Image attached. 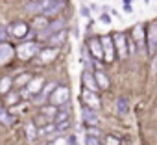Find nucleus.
Here are the masks:
<instances>
[{
	"label": "nucleus",
	"mask_w": 157,
	"mask_h": 145,
	"mask_svg": "<svg viewBox=\"0 0 157 145\" xmlns=\"http://www.w3.org/2000/svg\"><path fill=\"white\" fill-rule=\"evenodd\" d=\"M37 52H39V47H37V43H33V41L21 43L19 48H17V54H19L21 60H30V58H33Z\"/></svg>",
	"instance_id": "nucleus-1"
},
{
	"label": "nucleus",
	"mask_w": 157,
	"mask_h": 145,
	"mask_svg": "<svg viewBox=\"0 0 157 145\" xmlns=\"http://www.w3.org/2000/svg\"><path fill=\"white\" fill-rule=\"evenodd\" d=\"M113 43H115V48L118 50V56L122 60L128 58V54H129V50H128V37L122 32H115L113 34Z\"/></svg>",
	"instance_id": "nucleus-2"
},
{
	"label": "nucleus",
	"mask_w": 157,
	"mask_h": 145,
	"mask_svg": "<svg viewBox=\"0 0 157 145\" xmlns=\"http://www.w3.org/2000/svg\"><path fill=\"white\" fill-rule=\"evenodd\" d=\"M68 99H70V89L68 88H56L54 91H52V95H50V102L54 104V106H59V104H65V102H68Z\"/></svg>",
	"instance_id": "nucleus-3"
},
{
	"label": "nucleus",
	"mask_w": 157,
	"mask_h": 145,
	"mask_svg": "<svg viewBox=\"0 0 157 145\" xmlns=\"http://www.w3.org/2000/svg\"><path fill=\"white\" fill-rule=\"evenodd\" d=\"M82 106H87L91 110H98L100 108V99L94 91H89V89H83L82 91Z\"/></svg>",
	"instance_id": "nucleus-4"
},
{
	"label": "nucleus",
	"mask_w": 157,
	"mask_h": 145,
	"mask_svg": "<svg viewBox=\"0 0 157 145\" xmlns=\"http://www.w3.org/2000/svg\"><path fill=\"white\" fill-rule=\"evenodd\" d=\"M102 41V48H104V60L105 61H113L115 58V43H113V37L111 35H104L100 37Z\"/></svg>",
	"instance_id": "nucleus-5"
},
{
	"label": "nucleus",
	"mask_w": 157,
	"mask_h": 145,
	"mask_svg": "<svg viewBox=\"0 0 157 145\" xmlns=\"http://www.w3.org/2000/svg\"><path fill=\"white\" fill-rule=\"evenodd\" d=\"M148 52L153 56L157 52V24H150L148 28Z\"/></svg>",
	"instance_id": "nucleus-6"
},
{
	"label": "nucleus",
	"mask_w": 157,
	"mask_h": 145,
	"mask_svg": "<svg viewBox=\"0 0 157 145\" xmlns=\"http://www.w3.org/2000/svg\"><path fill=\"white\" fill-rule=\"evenodd\" d=\"M63 6H65L63 0H48V2H46V8H44V11H43V15H44V17L56 15V13H59V11L63 10Z\"/></svg>",
	"instance_id": "nucleus-7"
},
{
	"label": "nucleus",
	"mask_w": 157,
	"mask_h": 145,
	"mask_svg": "<svg viewBox=\"0 0 157 145\" xmlns=\"http://www.w3.org/2000/svg\"><path fill=\"white\" fill-rule=\"evenodd\" d=\"M63 26H65V21H56V23L48 24L43 32H39V37H50V35H54V34L61 32V30H63Z\"/></svg>",
	"instance_id": "nucleus-8"
},
{
	"label": "nucleus",
	"mask_w": 157,
	"mask_h": 145,
	"mask_svg": "<svg viewBox=\"0 0 157 145\" xmlns=\"http://www.w3.org/2000/svg\"><path fill=\"white\" fill-rule=\"evenodd\" d=\"M82 84L85 86V89H89V91H98L100 88H98V84H96V78L91 75L89 71H83V75H82Z\"/></svg>",
	"instance_id": "nucleus-9"
},
{
	"label": "nucleus",
	"mask_w": 157,
	"mask_h": 145,
	"mask_svg": "<svg viewBox=\"0 0 157 145\" xmlns=\"http://www.w3.org/2000/svg\"><path fill=\"white\" fill-rule=\"evenodd\" d=\"M56 56H57V50L56 48H43V50H39V56H37V61L39 63H50V61H54L56 60Z\"/></svg>",
	"instance_id": "nucleus-10"
},
{
	"label": "nucleus",
	"mask_w": 157,
	"mask_h": 145,
	"mask_svg": "<svg viewBox=\"0 0 157 145\" xmlns=\"http://www.w3.org/2000/svg\"><path fill=\"white\" fill-rule=\"evenodd\" d=\"M82 119L85 125H96L98 123V115H96V110H91L87 106H82Z\"/></svg>",
	"instance_id": "nucleus-11"
},
{
	"label": "nucleus",
	"mask_w": 157,
	"mask_h": 145,
	"mask_svg": "<svg viewBox=\"0 0 157 145\" xmlns=\"http://www.w3.org/2000/svg\"><path fill=\"white\" fill-rule=\"evenodd\" d=\"M46 2H48V0H33V2H28L24 8L30 13H43L44 8H46Z\"/></svg>",
	"instance_id": "nucleus-12"
},
{
	"label": "nucleus",
	"mask_w": 157,
	"mask_h": 145,
	"mask_svg": "<svg viewBox=\"0 0 157 145\" xmlns=\"http://www.w3.org/2000/svg\"><path fill=\"white\" fill-rule=\"evenodd\" d=\"M41 84H43V80H41V78H32V80L28 82V86H26V91H22V95L30 97V95H35V93H39V89H41Z\"/></svg>",
	"instance_id": "nucleus-13"
},
{
	"label": "nucleus",
	"mask_w": 157,
	"mask_h": 145,
	"mask_svg": "<svg viewBox=\"0 0 157 145\" xmlns=\"http://www.w3.org/2000/svg\"><path fill=\"white\" fill-rule=\"evenodd\" d=\"M89 48L93 52V58H96V60L104 58V48H102V41L100 39H91L89 41Z\"/></svg>",
	"instance_id": "nucleus-14"
},
{
	"label": "nucleus",
	"mask_w": 157,
	"mask_h": 145,
	"mask_svg": "<svg viewBox=\"0 0 157 145\" xmlns=\"http://www.w3.org/2000/svg\"><path fill=\"white\" fill-rule=\"evenodd\" d=\"M11 56H13V48H11V45H8V43H0V63L8 61Z\"/></svg>",
	"instance_id": "nucleus-15"
},
{
	"label": "nucleus",
	"mask_w": 157,
	"mask_h": 145,
	"mask_svg": "<svg viewBox=\"0 0 157 145\" xmlns=\"http://www.w3.org/2000/svg\"><path fill=\"white\" fill-rule=\"evenodd\" d=\"M10 34L15 35V37H22V35L28 34V26H26L24 23H17V24H13V26L10 28Z\"/></svg>",
	"instance_id": "nucleus-16"
},
{
	"label": "nucleus",
	"mask_w": 157,
	"mask_h": 145,
	"mask_svg": "<svg viewBox=\"0 0 157 145\" xmlns=\"http://www.w3.org/2000/svg\"><path fill=\"white\" fill-rule=\"evenodd\" d=\"M131 39H133L139 47H142V45H144V32H142V24H137V26L133 28V32H131Z\"/></svg>",
	"instance_id": "nucleus-17"
},
{
	"label": "nucleus",
	"mask_w": 157,
	"mask_h": 145,
	"mask_svg": "<svg viewBox=\"0 0 157 145\" xmlns=\"http://www.w3.org/2000/svg\"><path fill=\"white\" fill-rule=\"evenodd\" d=\"M94 78H96L98 88H102V89H107V88H109V78L105 77L104 71H96V72H94Z\"/></svg>",
	"instance_id": "nucleus-18"
},
{
	"label": "nucleus",
	"mask_w": 157,
	"mask_h": 145,
	"mask_svg": "<svg viewBox=\"0 0 157 145\" xmlns=\"http://www.w3.org/2000/svg\"><path fill=\"white\" fill-rule=\"evenodd\" d=\"M65 37H67V32H65V30H61V32H57V34L50 35V37H48V43H50V45H61V43L65 41Z\"/></svg>",
	"instance_id": "nucleus-19"
},
{
	"label": "nucleus",
	"mask_w": 157,
	"mask_h": 145,
	"mask_svg": "<svg viewBox=\"0 0 157 145\" xmlns=\"http://www.w3.org/2000/svg\"><path fill=\"white\" fill-rule=\"evenodd\" d=\"M117 110H118L120 115H126V114H128L129 106H128V99H126V97H120V99H118V102H117Z\"/></svg>",
	"instance_id": "nucleus-20"
},
{
	"label": "nucleus",
	"mask_w": 157,
	"mask_h": 145,
	"mask_svg": "<svg viewBox=\"0 0 157 145\" xmlns=\"http://www.w3.org/2000/svg\"><path fill=\"white\" fill-rule=\"evenodd\" d=\"M33 26L37 28V32H43L46 26H48V23H46V17L43 15V17H37L35 21H33Z\"/></svg>",
	"instance_id": "nucleus-21"
},
{
	"label": "nucleus",
	"mask_w": 157,
	"mask_h": 145,
	"mask_svg": "<svg viewBox=\"0 0 157 145\" xmlns=\"http://www.w3.org/2000/svg\"><path fill=\"white\" fill-rule=\"evenodd\" d=\"M50 145H68V138H65V136H57Z\"/></svg>",
	"instance_id": "nucleus-22"
},
{
	"label": "nucleus",
	"mask_w": 157,
	"mask_h": 145,
	"mask_svg": "<svg viewBox=\"0 0 157 145\" xmlns=\"http://www.w3.org/2000/svg\"><path fill=\"white\" fill-rule=\"evenodd\" d=\"M0 121H2L4 125H11V117H10V115H8L2 108H0Z\"/></svg>",
	"instance_id": "nucleus-23"
},
{
	"label": "nucleus",
	"mask_w": 157,
	"mask_h": 145,
	"mask_svg": "<svg viewBox=\"0 0 157 145\" xmlns=\"http://www.w3.org/2000/svg\"><path fill=\"white\" fill-rule=\"evenodd\" d=\"M85 143H87V145H102L100 139H98V136H87V138H85Z\"/></svg>",
	"instance_id": "nucleus-24"
},
{
	"label": "nucleus",
	"mask_w": 157,
	"mask_h": 145,
	"mask_svg": "<svg viewBox=\"0 0 157 145\" xmlns=\"http://www.w3.org/2000/svg\"><path fill=\"white\" fill-rule=\"evenodd\" d=\"M11 86V78H4L2 82H0V91H8Z\"/></svg>",
	"instance_id": "nucleus-25"
},
{
	"label": "nucleus",
	"mask_w": 157,
	"mask_h": 145,
	"mask_svg": "<svg viewBox=\"0 0 157 145\" xmlns=\"http://www.w3.org/2000/svg\"><path fill=\"white\" fill-rule=\"evenodd\" d=\"M52 88H54V84H48L46 88H43V93H41V97H37V102H39V101H43V99L50 93V89H52Z\"/></svg>",
	"instance_id": "nucleus-26"
},
{
	"label": "nucleus",
	"mask_w": 157,
	"mask_h": 145,
	"mask_svg": "<svg viewBox=\"0 0 157 145\" xmlns=\"http://www.w3.org/2000/svg\"><path fill=\"white\" fill-rule=\"evenodd\" d=\"M105 143H107V145H120V141H118V138H113V136H107V139H105Z\"/></svg>",
	"instance_id": "nucleus-27"
},
{
	"label": "nucleus",
	"mask_w": 157,
	"mask_h": 145,
	"mask_svg": "<svg viewBox=\"0 0 157 145\" xmlns=\"http://www.w3.org/2000/svg\"><path fill=\"white\" fill-rule=\"evenodd\" d=\"M30 80H32V77H30V75H22V77H19V80H17V82H19V84H24V82H30Z\"/></svg>",
	"instance_id": "nucleus-28"
},
{
	"label": "nucleus",
	"mask_w": 157,
	"mask_h": 145,
	"mask_svg": "<svg viewBox=\"0 0 157 145\" xmlns=\"http://www.w3.org/2000/svg\"><path fill=\"white\" fill-rule=\"evenodd\" d=\"M28 138H30V139L35 138V134H33V125H28Z\"/></svg>",
	"instance_id": "nucleus-29"
},
{
	"label": "nucleus",
	"mask_w": 157,
	"mask_h": 145,
	"mask_svg": "<svg viewBox=\"0 0 157 145\" xmlns=\"http://www.w3.org/2000/svg\"><path fill=\"white\" fill-rule=\"evenodd\" d=\"M82 15H83V17H89V15H91V13H89V8H87V6H82Z\"/></svg>",
	"instance_id": "nucleus-30"
},
{
	"label": "nucleus",
	"mask_w": 157,
	"mask_h": 145,
	"mask_svg": "<svg viewBox=\"0 0 157 145\" xmlns=\"http://www.w3.org/2000/svg\"><path fill=\"white\" fill-rule=\"evenodd\" d=\"M151 69H153V72H157V58L153 60V65H151Z\"/></svg>",
	"instance_id": "nucleus-31"
},
{
	"label": "nucleus",
	"mask_w": 157,
	"mask_h": 145,
	"mask_svg": "<svg viewBox=\"0 0 157 145\" xmlns=\"http://www.w3.org/2000/svg\"><path fill=\"white\" fill-rule=\"evenodd\" d=\"M131 4V0H124V6H129Z\"/></svg>",
	"instance_id": "nucleus-32"
},
{
	"label": "nucleus",
	"mask_w": 157,
	"mask_h": 145,
	"mask_svg": "<svg viewBox=\"0 0 157 145\" xmlns=\"http://www.w3.org/2000/svg\"><path fill=\"white\" fill-rule=\"evenodd\" d=\"M72 145H76V143H72Z\"/></svg>",
	"instance_id": "nucleus-33"
}]
</instances>
